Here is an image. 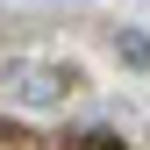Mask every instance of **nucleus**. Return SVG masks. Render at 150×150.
Segmentation results:
<instances>
[{
	"label": "nucleus",
	"mask_w": 150,
	"mask_h": 150,
	"mask_svg": "<svg viewBox=\"0 0 150 150\" xmlns=\"http://www.w3.org/2000/svg\"><path fill=\"white\" fill-rule=\"evenodd\" d=\"M71 64H29V57H14V64H0V93H7L14 107H64L71 100Z\"/></svg>",
	"instance_id": "nucleus-1"
},
{
	"label": "nucleus",
	"mask_w": 150,
	"mask_h": 150,
	"mask_svg": "<svg viewBox=\"0 0 150 150\" xmlns=\"http://www.w3.org/2000/svg\"><path fill=\"white\" fill-rule=\"evenodd\" d=\"M93 150H122V143H93Z\"/></svg>",
	"instance_id": "nucleus-3"
},
{
	"label": "nucleus",
	"mask_w": 150,
	"mask_h": 150,
	"mask_svg": "<svg viewBox=\"0 0 150 150\" xmlns=\"http://www.w3.org/2000/svg\"><path fill=\"white\" fill-rule=\"evenodd\" d=\"M122 57H136V64H150V36H122Z\"/></svg>",
	"instance_id": "nucleus-2"
}]
</instances>
